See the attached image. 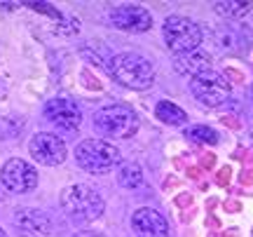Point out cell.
Wrapping results in <instances>:
<instances>
[{
    "instance_id": "ba28073f",
    "label": "cell",
    "mask_w": 253,
    "mask_h": 237,
    "mask_svg": "<svg viewBox=\"0 0 253 237\" xmlns=\"http://www.w3.org/2000/svg\"><path fill=\"white\" fill-rule=\"evenodd\" d=\"M28 150L33 160L40 164H47V167H54V164H61L66 160V143L61 139L52 134V132H40L31 139L28 143Z\"/></svg>"
},
{
    "instance_id": "5bb4252c",
    "label": "cell",
    "mask_w": 253,
    "mask_h": 237,
    "mask_svg": "<svg viewBox=\"0 0 253 237\" xmlns=\"http://www.w3.org/2000/svg\"><path fill=\"white\" fill-rule=\"evenodd\" d=\"M155 115L162 120L164 125H183V122L188 120L185 110L178 108V106L171 103V101H160L157 108H155Z\"/></svg>"
},
{
    "instance_id": "8fae6325",
    "label": "cell",
    "mask_w": 253,
    "mask_h": 237,
    "mask_svg": "<svg viewBox=\"0 0 253 237\" xmlns=\"http://www.w3.org/2000/svg\"><path fill=\"white\" fill-rule=\"evenodd\" d=\"M131 228L138 237H167L169 223L160 211L155 209H138L131 216Z\"/></svg>"
},
{
    "instance_id": "d6986e66",
    "label": "cell",
    "mask_w": 253,
    "mask_h": 237,
    "mask_svg": "<svg viewBox=\"0 0 253 237\" xmlns=\"http://www.w3.org/2000/svg\"><path fill=\"white\" fill-rule=\"evenodd\" d=\"M251 96H253V85H251Z\"/></svg>"
},
{
    "instance_id": "6da1fadb",
    "label": "cell",
    "mask_w": 253,
    "mask_h": 237,
    "mask_svg": "<svg viewBox=\"0 0 253 237\" xmlns=\"http://www.w3.org/2000/svg\"><path fill=\"white\" fill-rule=\"evenodd\" d=\"M110 75L129 90H148L155 82V71L150 61L134 52H122L113 56Z\"/></svg>"
},
{
    "instance_id": "ac0fdd59",
    "label": "cell",
    "mask_w": 253,
    "mask_h": 237,
    "mask_svg": "<svg viewBox=\"0 0 253 237\" xmlns=\"http://www.w3.org/2000/svg\"><path fill=\"white\" fill-rule=\"evenodd\" d=\"M0 237H7V235H5V230H2V228H0Z\"/></svg>"
},
{
    "instance_id": "3957f363",
    "label": "cell",
    "mask_w": 253,
    "mask_h": 237,
    "mask_svg": "<svg viewBox=\"0 0 253 237\" xmlns=\"http://www.w3.org/2000/svg\"><path fill=\"white\" fill-rule=\"evenodd\" d=\"M164 43L171 49L176 56L190 54V52H197L199 45H202V28L199 24H195L192 19L188 17H169L164 21Z\"/></svg>"
},
{
    "instance_id": "7a4b0ae2",
    "label": "cell",
    "mask_w": 253,
    "mask_h": 237,
    "mask_svg": "<svg viewBox=\"0 0 253 237\" xmlns=\"http://www.w3.org/2000/svg\"><path fill=\"white\" fill-rule=\"evenodd\" d=\"M75 160L84 172L106 174L120 162V150L103 139H84L75 148Z\"/></svg>"
},
{
    "instance_id": "9c48e42d",
    "label": "cell",
    "mask_w": 253,
    "mask_h": 237,
    "mask_svg": "<svg viewBox=\"0 0 253 237\" xmlns=\"http://www.w3.org/2000/svg\"><path fill=\"white\" fill-rule=\"evenodd\" d=\"M45 118L59 129L66 132H75L82 125V110L78 108V103L66 96H56L45 103Z\"/></svg>"
},
{
    "instance_id": "5b68a950",
    "label": "cell",
    "mask_w": 253,
    "mask_h": 237,
    "mask_svg": "<svg viewBox=\"0 0 253 237\" xmlns=\"http://www.w3.org/2000/svg\"><path fill=\"white\" fill-rule=\"evenodd\" d=\"M61 207L75 221H94L103 211V200L89 186H68L61 192Z\"/></svg>"
},
{
    "instance_id": "9a60e30c",
    "label": "cell",
    "mask_w": 253,
    "mask_h": 237,
    "mask_svg": "<svg viewBox=\"0 0 253 237\" xmlns=\"http://www.w3.org/2000/svg\"><path fill=\"white\" fill-rule=\"evenodd\" d=\"M220 17H227V19H239V17H246L251 12V2H237V0H223V2H216L213 5Z\"/></svg>"
},
{
    "instance_id": "7c38bea8",
    "label": "cell",
    "mask_w": 253,
    "mask_h": 237,
    "mask_svg": "<svg viewBox=\"0 0 253 237\" xmlns=\"http://www.w3.org/2000/svg\"><path fill=\"white\" fill-rule=\"evenodd\" d=\"M17 228L24 237H42L49 233V216L45 211H38V209L19 211Z\"/></svg>"
},
{
    "instance_id": "e0dca14e",
    "label": "cell",
    "mask_w": 253,
    "mask_h": 237,
    "mask_svg": "<svg viewBox=\"0 0 253 237\" xmlns=\"http://www.w3.org/2000/svg\"><path fill=\"white\" fill-rule=\"evenodd\" d=\"M188 139L199 143V146H213V143H218V134L211 127H207V125H197V127L188 129Z\"/></svg>"
},
{
    "instance_id": "52a82bcc",
    "label": "cell",
    "mask_w": 253,
    "mask_h": 237,
    "mask_svg": "<svg viewBox=\"0 0 253 237\" xmlns=\"http://www.w3.org/2000/svg\"><path fill=\"white\" fill-rule=\"evenodd\" d=\"M0 181L5 186V190L14 192V195H24V192H31L38 183V172L26 162V160H19V157H12L2 164L0 169Z\"/></svg>"
},
{
    "instance_id": "2e32d148",
    "label": "cell",
    "mask_w": 253,
    "mask_h": 237,
    "mask_svg": "<svg viewBox=\"0 0 253 237\" xmlns=\"http://www.w3.org/2000/svg\"><path fill=\"white\" fill-rule=\"evenodd\" d=\"M118 179L125 188H138V186L143 183V172H141L138 164L129 162V164H122V167H120Z\"/></svg>"
},
{
    "instance_id": "8992f818",
    "label": "cell",
    "mask_w": 253,
    "mask_h": 237,
    "mask_svg": "<svg viewBox=\"0 0 253 237\" xmlns=\"http://www.w3.org/2000/svg\"><path fill=\"white\" fill-rule=\"evenodd\" d=\"M190 90L195 94V99L213 108V106H220L230 99L232 85L223 73H218L213 68H204L190 78Z\"/></svg>"
},
{
    "instance_id": "4fadbf2b",
    "label": "cell",
    "mask_w": 253,
    "mask_h": 237,
    "mask_svg": "<svg viewBox=\"0 0 253 237\" xmlns=\"http://www.w3.org/2000/svg\"><path fill=\"white\" fill-rule=\"evenodd\" d=\"M211 59H209V54L207 52H190V54H183V56H178V61H176V66L181 68L185 75H192L195 73H199V71H204V68H211Z\"/></svg>"
},
{
    "instance_id": "30bf717a",
    "label": "cell",
    "mask_w": 253,
    "mask_h": 237,
    "mask_svg": "<svg viewBox=\"0 0 253 237\" xmlns=\"http://www.w3.org/2000/svg\"><path fill=\"white\" fill-rule=\"evenodd\" d=\"M110 24L126 33H143L153 26V17L141 5H118L110 9Z\"/></svg>"
},
{
    "instance_id": "277c9868",
    "label": "cell",
    "mask_w": 253,
    "mask_h": 237,
    "mask_svg": "<svg viewBox=\"0 0 253 237\" xmlns=\"http://www.w3.org/2000/svg\"><path fill=\"white\" fill-rule=\"evenodd\" d=\"M94 127L101 132V137L129 139L138 132V115L129 106H106L94 115Z\"/></svg>"
}]
</instances>
